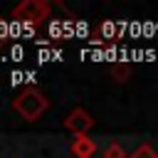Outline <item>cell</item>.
<instances>
[{
    "instance_id": "obj_1",
    "label": "cell",
    "mask_w": 158,
    "mask_h": 158,
    "mask_svg": "<svg viewBox=\"0 0 158 158\" xmlns=\"http://www.w3.org/2000/svg\"><path fill=\"white\" fill-rule=\"evenodd\" d=\"M15 109L27 118V121H32L37 114H42L44 109H47V101H44V96L40 94V91H35V89H27L17 101H15Z\"/></svg>"
},
{
    "instance_id": "obj_2",
    "label": "cell",
    "mask_w": 158,
    "mask_h": 158,
    "mask_svg": "<svg viewBox=\"0 0 158 158\" xmlns=\"http://www.w3.org/2000/svg\"><path fill=\"white\" fill-rule=\"evenodd\" d=\"M12 15H15L20 22H37L40 17H44V15H47V5L30 0V2H25V5L15 7V12H12Z\"/></svg>"
},
{
    "instance_id": "obj_3",
    "label": "cell",
    "mask_w": 158,
    "mask_h": 158,
    "mask_svg": "<svg viewBox=\"0 0 158 158\" xmlns=\"http://www.w3.org/2000/svg\"><path fill=\"white\" fill-rule=\"evenodd\" d=\"M69 126H72V128H89V126H91V121L86 118V114H84V111H77V114L72 116Z\"/></svg>"
},
{
    "instance_id": "obj_4",
    "label": "cell",
    "mask_w": 158,
    "mask_h": 158,
    "mask_svg": "<svg viewBox=\"0 0 158 158\" xmlns=\"http://www.w3.org/2000/svg\"><path fill=\"white\" fill-rule=\"evenodd\" d=\"M106 158H123V151H121L118 146H111V148L106 151Z\"/></svg>"
},
{
    "instance_id": "obj_5",
    "label": "cell",
    "mask_w": 158,
    "mask_h": 158,
    "mask_svg": "<svg viewBox=\"0 0 158 158\" xmlns=\"http://www.w3.org/2000/svg\"><path fill=\"white\" fill-rule=\"evenodd\" d=\"M89 151H91L89 143H77V146H74V153H79V156H86Z\"/></svg>"
},
{
    "instance_id": "obj_6",
    "label": "cell",
    "mask_w": 158,
    "mask_h": 158,
    "mask_svg": "<svg viewBox=\"0 0 158 158\" xmlns=\"http://www.w3.org/2000/svg\"><path fill=\"white\" fill-rule=\"evenodd\" d=\"M22 57H25L22 47H15V49H12V59H22Z\"/></svg>"
}]
</instances>
